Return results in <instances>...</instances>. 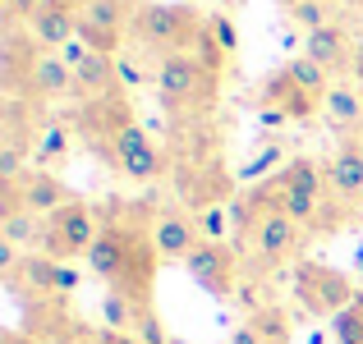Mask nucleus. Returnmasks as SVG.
I'll return each mask as SVG.
<instances>
[{
    "mask_svg": "<svg viewBox=\"0 0 363 344\" xmlns=\"http://www.w3.org/2000/svg\"><path fill=\"white\" fill-rule=\"evenodd\" d=\"M276 161H281V166H285V151L276 147V142H267L262 151H253V161H248V166H244V175H248V179H257V175H267V166H276Z\"/></svg>",
    "mask_w": 363,
    "mask_h": 344,
    "instance_id": "32",
    "label": "nucleus"
},
{
    "mask_svg": "<svg viewBox=\"0 0 363 344\" xmlns=\"http://www.w3.org/2000/svg\"><path fill=\"white\" fill-rule=\"evenodd\" d=\"M350 74H354V79H359V88H363V42L354 46V69H350Z\"/></svg>",
    "mask_w": 363,
    "mask_h": 344,
    "instance_id": "38",
    "label": "nucleus"
},
{
    "mask_svg": "<svg viewBox=\"0 0 363 344\" xmlns=\"http://www.w3.org/2000/svg\"><path fill=\"white\" fill-rule=\"evenodd\" d=\"M106 166H116L124 179H133V184H152V179L166 170V156H161V147L147 138V129H143V124H129V129L116 138Z\"/></svg>",
    "mask_w": 363,
    "mask_h": 344,
    "instance_id": "10",
    "label": "nucleus"
},
{
    "mask_svg": "<svg viewBox=\"0 0 363 344\" xmlns=\"http://www.w3.org/2000/svg\"><path fill=\"white\" fill-rule=\"evenodd\" d=\"M203 33H207V18L198 14L194 5H161V0H152V5H138L129 42L138 46V51L166 60V55L194 51V46L203 42Z\"/></svg>",
    "mask_w": 363,
    "mask_h": 344,
    "instance_id": "3",
    "label": "nucleus"
},
{
    "mask_svg": "<svg viewBox=\"0 0 363 344\" xmlns=\"http://www.w3.org/2000/svg\"><path fill=\"white\" fill-rule=\"evenodd\" d=\"M322 115H327L331 129H354V124H363V88L331 83L327 101H322Z\"/></svg>",
    "mask_w": 363,
    "mask_h": 344,
    "instance_id": "19",
    "label": "nucleus"
},
{
    "mask_svg": "<svg viewBox=\"0 0 363 344\" xmlns=\"http://www.w3.org/2000/svg\"><path fill=\"white\" fill-rule=\"evenodd\" d=\"M257 124H267V129H276V124H285V115L276 106H257Z\"/></svg>",
    "mask_w": 363,
    "mask_h": 344,
    "instance_id": "37",
    "label": "nucleus"
},
{
    "mask_svg": "<svg viewBox=\"0 0 363 344\" xmlns=\"http://www.w3.org/2000/svg\"><path fill=\"white\" fill-rule=\"evenodd\" d=\"M216 92H221V74L207 69L194 51L166 55L157 64V97L170 120H203L216 106Z\"/></svg>",
    "mask_w": 363,
    "mask_h": 344,
    "instance_id": "2",
    "label": "nucleus"
},
{
    "mask_svg": "<svg viewBox=\"0 0 363 344\" xmlns=\"http://www.w3.org/2000/svg\"><path fill=\"white\" fill-rule=\"evenodd\" d=\"M184 271L194 275L212 299H230V294L240 289V257H235L230 243H212V239H203V243L189 253Z\"/></svg>",
    "mask_w": 363,
    "mask_h": 344,
    "instance_id": "9",
    "label": "nucleus"
},
{
    "mask_svg": "<svg viewBox=\"0 0 363 344\" xmlns=\"http://www.w3.org/2000/svg\"><path fill=\"white\" fill-rule=\"evenodd\" d=\"M0 212H14V207H28V212H37V216H51V212H60L65 202H74V193H69V184H65L60 175H51V170H23V175L14 179V184H0Z\"/></svg>",
    "mask_w": 363,
    "mask_h": 344,
    "instance_id": "7",
    "label": "nucleus"
},
{
    "mask_svg": "<svg viewBox=\"0 0 363 344\" xmlns=\"http://www.w3.org/2000/svg\"><path fill=\"white\" fill-rule=\"evenodd\" d=\"M322 170H327V197L331 202H340L345 212L363 202V142L359 138H350Z\"/></svg>",
    "mask_w": 363,
    "mask_h": 344,
    "instance_id": "11",
    "label": "nucleus"
},
{
    "mask_svg": "<svg viewBox=\"0 0 363 344\" xmlns=\"http://www.w3.org/2000/svg\"><path fill=\"white\" fill-rule=\"evenodd\" d=\"M331 336H336L340 344H363V294L350 303L345 312L331 317Z\"/></svg>",
    "mask_w": 363,
    "mask_h": 344,
    "instance_id": "26",
    "label": "nucleus"
},
{
    "mask_svg": "<svg viewBox=\"0 0 363 344\" xmlns=\"http://www.w3.org/2000/svg\"><path fill=\"white\" fill-rule=\"evenodd\" d=\"M152 239H157L161 262H189V253L203 243V229H198V216L189 212H161L152 225Z\"/></svg>",
    "mask_w": 363,
    "mask_h": 344,
    "instance_id": "13",
    "label": "nucleus"
},
{
    "mask_svg": "<svg viewBox=\"0 0 363 344\" xmlns=\"http://www.w3.org/2000/svg\"><path fill=\"white\" fill-rule=\"evenodd\" d=\"M101 317H106V326H111V331H124V336H133V321H138V303H133L124 289H106V299H101Z\"/></svg>",
    "mask_w": 363,
    "mask_h": 344,
    "instance_id": "21",
    "label": "nucleus"
},
{
    "mask_svg": "<svg viewBox=\"0 0 363 344\" xmlns=\"http://www.w3.org/2000/svg\"><path fill=\"white\" fill-rule=\"evenodd\" d=\"M42 5H46V0H5V18H9V23H28Z\"/></svg>",
    "mask_w": 363,
    "mask_h": 344,
    "instance_id": "33",
    "label": "nucleus"
},
{
    "mask_svg": "<svg viewBox=\"0 0 363 344\" xmlns=\"http://www.w3.org/2000/svg\"><path fill=\"white\" fill-rule=\"evenodd\" d=\"M207 33H212V42L221 46L225 55H240V33H235L230 14H207Z\"/></svg>",
    "mask_w": 363,
    "mask_h": 344,
    "instance_id": "28",
    "label": "nucleus"
},
{
    "mask_svg": "<svg viewBox=\"0 0 363 344\" xmlns=\"http://www.w3.org/2000/svg\"><path fill=\"white\" fill-rule=\"evenodd\" d=\"M116 74H120V88H143V83H147V69H143L129 51L116 55Z\"/></svg>",
    "mask_w": 363,
    "mask_h": 344,
    "instance_id": "31",
    "label": "nucleus"
},
{
    "mask_svg": "<svg viewBox=\"0 0 363 344\" xmlns=\"http://www.w3.org/2000/svg\"><path fill=\"white\" fill-rule=\"evenodd\" d=\"M65 151H69V129H65V124H46L42 138H37V147H33L37 170H46V166H55V161H65Z\"/></svg>",
    "mask_w": 363,
    "mask_h": 344,
    "instance_id": "23",
    "label": "nucleus"
},
{
    "mask_svg": "<svg viewBox=\"0 0 363 344\" xmlns=\"http://www.w3.org/2000/svg\"><path fill=\"white\" fill-rule=\"evenodd\" d=\"M42 340H51V344H97V331L79 326L74 317H65V312H60V317L42 331Z\"/></svg>",
    "mask_w": 363,
    "mask_h": 344,
    "instance_id": "27",
    "label": "nucleus"
},
{
    "mask_svg": "<svg viewBox=\"0 0 363 344\" xmlns=\"http://www.w3.org/2000/svg\"><path fill=\"white\" fill-rule=\"evenodd\" d=\"M276 184L281 188H299V193H313V197H327V170L308 156H290L281 170H276Z\"/></svg>",
    "mask_w": 363,
    "mask_h": 344,
    "instance_id": "20",
    "label": "nucleus"
},
{
    "mask_svg": "<svg viewBox=\"0 0 363 344\" xmlns=\"http://www.w3.org/2000/svg\"><path fill=\"white\" fill-rule=\"evenodd\" d=\"M28 33L37 37V46H42V51H60L65 42H74V37H79V9L65 5V0H46V5L28 18Z\"/></svg>",
    "mask_w": 363,
    "mask_h": 344,
    "instance_id": "15",
    "label": "nucleus"
},
{
    "mask_svg": "<svg viewBox=\"0 0 363 344\" xmlns=\"http://www.w3.org/2000/svg\"><path fill=\"white\" fill-rule=\"evenodd\" d=\"M198 229H203V239H212V243H225V229H230L225 207H207V212H198Z\"/></svg>",
    "mask_w": 363,
    "mask_h": 344,
    "instance_id": "30",
    "label": "nucleus"
},
{
    "mask_svg": "<svg viewBox=\"0 0 363 344\" xmlns=\"http://www.w3.org/2000/svg\"><path fill=\"white\" fill-rule=\"evenodd\" d=\"M79 133H83V142L88 147H97V156L106 161L111 156V147H116V138L129 124H138L133 120V110H129V101H124V92H116V97H97V101H83L79 106Z\"/></svg>",
    "mask_w": 363,
    "mask_h": 344,
    "instance_id": "8",
    "label": "nucleus"
},
{
    "mask_svg": "<svg viewBox=\"0 0 363 344\" xmlns=\"http://www.w3.org/2000/svg\"><path fill=\"white\" fill-rule=\"evenodd\" d=\"M55 55H60V60L69 64V69H79V64H83V60H88V55H92V46L83 42V37H74V42H65V46H60V51H55Z\"/></svg>",
    "mask_w": 363,
    "mask_h": 344,
    "instance_id": "34",
    "label": "nucleus"
},
{
    "mask_svg": "<svg viewBox=\"0 0 363 344\" xmlns=\"http://www.w3.org/2000/svg\"><path fill=\"white\" fill-rule=\"evenodd\" d=\"M74 92V69L60 60L55 51H42L33 64V74H28V88H23V101H33V106H42V101H60Z\"/></svg>",
    "mask_w": 363,
    "mask_h": 344,
    "instance_id": "14",
    "label": "nucleus"
},
{
    "mask_svg": "<svg viewBox=\"0 0 363 344\" xmlns=\"http://www.w3.org/2000/svg\"><path fill=\"white\" fill-rule=\"evenodd\" d=\"M97 216H92L88 202H65L60 212L46 216V243L42 253L55 257V262H74V257H88V248L97 243Z\"/></svg>",
    "mask_w": 363,
    "mask_h": 344,
    "instance_id": "5",
    "label": "nucleus"
},
{
    "mask_svg": "<svg viewBox=\"0 0 363 344\" xmlns=\"http://www.w3.org/2000/svg\"><path fill=\"white\" fill-rule=\"evenodd\" d=\"M97 344H138V340H133V336H124V331L101 326V331H97Z\"/></svg>",
    "mask_w": 363,
    "mask_h": 344,
    "instance_id": "35",
    "label": "nucleus"
},
{
    "mask_svg": "<svg viewBox=\"0 0 363 344\" xmlns=\"http://www.w3.org/2000/svg\"><path fill=\"white\" fill-rule=\"evenodd\" d=\"M161 212H152L147 202H116V216L106 212V221L97 229V243L88 248V271L97 280H106V289H124L138 308H152V289H157V225Z\"/></svg>",
    "mask_w": 363,
    "mask_h": 344,
    "instance_id": "1",
    "label": "nucleus"
},
{
    "mask_svg": "<svg viewBox=\"0 0 363 344\" xmlns=\"http://www.w3.org/2000/svg\"><path fill=\"white\" fill-rule=\"evenodd\" d=\"M285 69H290V79L299 83L303 92H313V97H322V101H327V92H331V74L322 69L318 60H308V55H294V60L285 64Z\"/></svg>",
    "mask_w": 363,
    "mask_h": 344,
    "instance_id": "22",
    "label": "nucleus"
},
{
    "mask_svg": "<svg viewBox=\"0 0 363 344\" xmlns=\"http://www.w3.org/2000/svg\"><path fill=\"white\" fill-rule=\"evenodd\" d=\"M281 5H285V14H290V9H294V5H303V0H281Z\"/></svg>",
    "mask_w": 363,
    "mask_h": 344,
    "instance_id": "39",
    "label": "nucleus"
},
{
    "mask_svg": "<svg viewBox=\"0 0 363 344\" xmlns=\"http://www.w3.org/2000/svg\"><path fill=\"white\" fill-rule=\"evenodd\" d=\"M354 266H359V275H363V248H359V253H354Z\"/></svg>",
    "mask_w": 363,
    "mask_h": 344,
    "instance_id": "40",
    "label": "nucleus"
},
{
    "mask_svg": "<svg viewBox=\"0 0 363 344\" xmlns=\"http://www.w3.org/2000/svg\"><path fill=\"white\" fill-rule=\"evenodd\" d=\"M303 55H308V60H318L327 74L354 69V42H350V33L340 23H327V28H318V33L303 37Z\"/></svg>",
    "mask_w": 363,
    "mask_h": 344,
    "instance_id": "16",
    "label": "nucleus"
},
{
    "mask_svg": "<svg viewBox=\"0 0 363 344\" xmlns=\"http://www.w3.org/2000/svg\"><path fill=\"white\" fill-rule=\"evenodd\" d=\"M0 239L14 243L18 253H42V243H46V216L28 212V207L0 212Z\"/></svg>",
    "mask_w": 363,
    "mask_h": 344,
    "instance_id": "18",
    "label": "nucleus"
},
{
    "mask_svg": "<svg viewBox=\"0 0 363 344\" xmlns=\"http://www.w3.org/2000/svg\"><path fill=\"white\" fill-rule=\"evenodd\" d=\"M290 23L299 28L303 37L318 33V28H327V23H336V18H331V0H303V5H294L290 9Z\"/></svg>",
    "mask_w": 363,
    "mask_h": 344,
    "instance_id": "25",
    "label": "nucleus"
},
{
    "mask_svg": "<svg viewBox=\"0 0 363 344\" xmlns=\"http://www.w3.org/2000/svg\"><path fill=\"white\" fill-rule=\"evenodd\" d=\"M294 299H299L303 312H313V317H336V312H345L359 294H354V285H350V275L336 271V266L299 262L294 266Z\"/></svg>",
    "mask_w": 363,
    "mask_h": 344,
    "instance_id": "4",
    "label": "nucleus"
},
{
    "mask_svg": "<svg viewBox=\"0 0 363 344\" xmlns=\"http://www.w3.org/2000/svg\"><path fill=\"white\" fill-rule=\"evenodd\" d=\"M248 326H253L267 344H290V317H285L281 308H253Z\"/></svg>",
    "mask_w": 363,
    "mask_h": 344,
    "instance_id": "24",
    "label": "nucleus"
},
{
    "mask_svg": "<svg viewBox=\"0 0 363 344\" xmlns=\"http://www.w3.org/2000/svg\"><path fill=\"white\" fill-rule=\"evenodd\" d=\"M133 340L138 344H170L166 326H161L157 308H138V321H133Z\"/></svg>",
    "mask_w": 363,
    "mask_h": 344,
    "instance_id": "29",
    "label": "nucleus"
},
{
    "mask_svg": "<svg viewBox=\"0 0 363 344\" xmlns=\"http://www.w3.org/2000/svg\"><path fill=\"white\" fill-rule=\"evenodd\" d=\"M120 88V74H116V55H101V51H92L88 60L74 69V97H83V101H97V97H116Z\"/></svg>",
    "mask_w": 363,
    "mask_h": 344,
    "instance_id": "17",
    "label": "nucleus"
},
{
    "mask_svg": "<svg viewBox=\"0 0 363 344\" xmlns=\"http://www.w3.org/2000/svg\"><path fill=\"white\" fill-rule=\"evenodd\" d=\"M133 14H138V0H88L79 9V37L101 55H120Z\"/></svg>",
    "mask_w": 363,
    "mask_h": 344,
    "instance_id": "6",
    "label": "nucleus"
},
{
    "mask_svg": "<svg viewBox=\"0 0 363 344\" xmlns=\"http://www.w3.org/2000/svg\"><path fill=\"white\" fill-rule=\"evenodd\" d=\"M170 344H179V340H170Z\"/></svg>",
    "mask_w": 363,
    "mask_h": 344,
    "instance_id": "41",
    "label": "nucleus"
},
{
    "mask_svg": "<svg viewBox=\"0 0 363 344\" xmlns=\"http://www.w3.org/2000/svg\"><path fill=\"white\" fill-rule=\"evenodd\" d=\"M257 106H276L285 115V120H313V115L322 110V97H313V92H303L299 83L290 79V69H276L262 79V88H257Z\"/></svg>",
    "mask_w": 363,
    "mask_h": 344,
    "instance_id": "12",
    "label": "nucleus"
},
{
    "mask_svg": "<svg viewBox=\"0 0 363 344\" xmlns=\"http://www.w3.org/2000/svg\"><path fill=\"white\" fill-rule=\"evenodd\" d=\"M230 344H267V340H262V336H257V331H253V326L244 321V326H240V331L230 336Z\"/></svg>",
    "mask_w": 363,
    "mask_h": 344,
    "instance_id": "36",
    "label": "nucleus"
}]
</instances>
